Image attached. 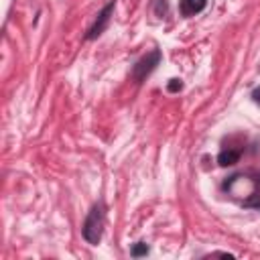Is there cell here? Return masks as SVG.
Here are the masks:
<instances>
[{
    "label": "cell",
    "instance_id": "7a4b0ae2",
    "mask_svg": "<svg viewBox=\"0 0 260 260\" xmlns=\"http://www.w3.org/2000/svg\"><path fill=\"white\" fill-rule=\"evenodd\" d=\"M160 59H162V53L158 49H152L150 53H146L142 59H138L134 63V67H132V79L136 83H142L156 69V65L160 63Z\"/></svg>",
    "mask_w": 260,
    "mask_h": 260
},
{
    "label": "cell",
    "instance_id": "3957f363",
    "mask_svg": "<svg viewBox=\"0 0 260 260\" xmlns=\"http://www.w3.org/2000/svg\"><path fill=\"white\" fill-rule=\"evenodd\" d=\"M240 177L250 185V191L240 197V205L260 211V173H240Z\"/></svg>",
    "mask_w": 260,
    "mask_h": 260
},
{
    "label": "cell",
    "instance_id": "52a82bcc",
    "mask_svg": "<svg viewBox=\"0 0 260 260\" xmlns=\"http://www.w3.org/2000/svg\"><path fill=\"white\" fill-rule=\"evenodd\" d=\"M148 252H150V248H148V244H146V242H136V244L132 246V250H130V256L140 258V256H146Z\"/></svg>",
    "mask_w": 260,
    "mask_h": 260
},
{
    "label": "cell",
    "instance_id": "6da1fadb",
    "mask_svg": "<svg viewBox=\"0 0 260 260\" xmlns=\"http://www.w3.org/2000/svg\"><path fill=\"white\" fill-rule=\"evenodd\" d=\"M104 205L102 203H95L89 213L85 215V221H83V228H81V236L87 244L95 246L100 240H102V232H104Z\"/></svg>",
    "mask_w": 260,
    "mask_h": 260
},
{
    "label": "cell",
    "instance_id": "8992f818",
    "mask_svg": "<svg viewBox=\"0 0 260 260\" xmlns=\"http://www.w3.org/2000/svg\"><path fill=\"white\" fill-rule=\"evenodd\" d=\"M242 156V150H232V148H223L219 154H217V162L221 167H230V165H236Z\"/></svg>",
    "mask_w": 260,
    "mask_h": 260
},
{
    "label": "cell",
    "instance_id": "277c9868",
    "mask_svg": "<svg viewBox=\"0 0 260 260\" xmlns=\"http://www.w3.org/2000/svg\"><path fill=\"white\" fill-rule=\"evenodd\" d=\"M114 8H116V0H110V2H108V4L98 12V16H95L93 24L89 26V30H87V35H85V39H87V41L98 39V37L106 30V26H108V22H110V18H112V14H114Z\"/></svg>",
    "mask_w": 260,
    "mask_h": 260
},
{
    "label": "cell",
    "instance_id": "5b68a950",
    "mask_svg": "<svg viewBox=\"0 0 260 260\" xmlns=\"http://www.w3.org/2000/svg\"><path fill=\"white\" fill-rule=\"evenodd\" d=\"M205 6H207V0H181L179 12H181L183 16H195V14H199Z\"/></svg>",
    "mask_w": 260,
    "mask_h": 260
},
{
    "label": "cell",
    "instance_id": "9c48e42d",
    "mask_svg": "<svg viewBox=\"0 0 260 260\" xmlns=\"http://www.w3.org/2000/svg\"><path fill=\"white\" fill-rule=\"evenodd\" d=\"M250 98L254 100V104H258V106H260V85L252 89V93H250Z\"/></svg>",
    "mask_w": 260,
    "mask_h": 260
},
{
    "label": "cell",
    "instance_id": "ba28073f",
    "mask_svg": "<svg viewBox=\"0 0 260 260\" xmlns=\"http://www.w3.org/2000/svg\"><path fill=\"white\" fill-rule=\"evenodd\" d=\"M167 89L171 91V93H175V91H181L183 89V81L181 79H169V83H167Z\"/></svg>",
    "mask_w": 260,
    "mask_h": 260
}]
</instances>
